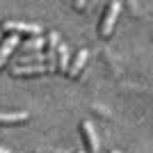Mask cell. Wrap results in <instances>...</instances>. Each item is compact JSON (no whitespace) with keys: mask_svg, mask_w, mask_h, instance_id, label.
Wrapping results in <instances>:
<instances>
[{"mask_svg":"<svg viewBox=\"0 0 153 153\" xmlns=\"http://www.w3.org/2000/svg\"><path fill=\"white\" fill-rule=\"evenodd\" d=\"M0 30L7 32V34H19V37H39L41 34V27L37 23H21V21H2L0 23Z\"/></svg>","mask_w":153,"mask_h":153,"instance_id":"6da1fadb","label":"cell"},{"mask_svg":"<svg viewBox=\"0 0 153 153\" xmlns=\"http://www.w3.org/2000/svg\"><path fill=\"white\" fill-rule=\"evenodd\" d=\"M119 12H121V2H119V0H112L108 5V9H105V14H103L101 25H98V34H101V37H110V34H112V27H114V23H117Z\"/></svg>","mask_w":153,"mask_h":153,"instance_id":"7a4b0ae2","label":"cell"},{"mask_svg":"<svg viewBox=\"0 0 153 153\" xmlns=\"http://www.w3.org/2000/svg\"><path fill=\"white\" fill-rule=\"evenodd\" d=\"M57 46H59V34L55 30H51L46 34V66L48 71H57V64H55V57H57Z\"/></svg>","mask_w":153,"mask_h":153,"instance_id":"3957f363","label":"cell"},{"mask_svg":"<svg viewBox=\"0 0 153 153\" xmlns=\"http://www.w3.org/2000/svg\"><path fill=\"white\" fill-rule=\"evenodd\" d=\"M21 46V37L19 34H7L2 41H0V69L7 64V59L14 55V51Z\"/></svg>","mask_w":153,"mask_h":153,"instance_id":"277c9868","label":"cell"},{"mask_svg":"<svg viewBox=\"0 0 153 153\" xmlns=\"http://www.w3.org/2000/svg\"><path fill=\"white\" fill-rule=\"evenodd\" d=\"M39 73H51L46 64H16L12 66V76L23 78V76H39Z\"/></svg>","mask_w":153,"mask_h":153,"instance_id":"5b68a950","label":"cell"},{"mask_svg":"<svg viewBox=\"0 0 153 153\" xmlns=\"http://www.w3.org/2000/svg\"><path fill=\"white\" fill-rule=\"evenodd\" d=\"M80 133H82L85 142H87V151L89 153H98V137H96V130L91 126V121H82L80 123Z\"/></svg>","mask_w":153,"mask_h":153,"instance_id":"8992f818","label":"cell"},{"mask_svg":"<svg viewBox=\"0 0 153 153\" xmlns=\"http://www.w3.org/2000/svg\"><path fill=\"white\" fill-rule=\"evenodd\" d=\"M87 57H89V51H87V48L78 51V55H76V59H73V64L69 66V73H66V76L69 78H78L80 76V71H82L85 64H87Z\"/></svg>","mask_w":153,"mask_h":153,"instance_id":"52a82bcc","label":"cell"},{"mask_svg":"<svg viewBox=\"0 0 153 153\" xmlns=\"http://www.w3.org/2000/svg\"><path fill=\"white\" fill-rule=\"evenodd\" d=\"M55 64H57V71L62 73H69V46L59 41L57 46V57H55Z\"/></svg>","mask_w":153,"mask_h":153,"instance_id":"ba28073f","label":"cell"},{"mask_svg":"<svg viewBox=\"0 0 153 153\" xmlns=\"http://www.w3.org/2000/svg\"><path fill=\"white\" fill-rule=\"evenodd\" d=\"M27 112L21 110V112H0V126H7V123H21V121H27Z\"/></svg>","mask_w":153,"mask_h":153,"instance_id":"9c48e42d","label":"cell"},{"mask_svg":"<svg viewBox=\"0 0 153 153\" xmlns=\"http://www.w3.org/2000/svg\"><path fill=\"white\" fill-rule=\"evenodd\" d=\"M44 46H46V37L39 34V37H32V39H27V41H23V44H21V51L23 53H37L39 48H44Z\"/></svg>","mask_w":153,"mask_h":153,"instance_id":"30bf717a","label":"cell"},{"mask_svg":"<svg viewBox=\"0 0 153 153\" xmlns=\"http://www.w3.org/2000/svg\"><path fill=\"white\" fill-rule=\"evenodd\" d=\"M73 7H76V9H82V7H85V0H73Z\"/></svg>","mask_w":153,"mask_h":153,"instance_id":"8fae6325","label":"cell"},{"mask_svg":"<svg viewBox=\"0 0 153 153\" xmlns=\"http://www.w3.org/2000/svg\"><path fill=\"white\" fill-rule=\"evenodd\" d=\"M0 153H12L9 149H5V146H0Z\"/></svg>","mask_w":153,"mask_h":153,"instance_id":"7c38bea8","label":"cell"},{"mask_svg":"<svg viewBox=\"0 0 153 153\" xmlns=\"http://www.w3.org/2000/svg\"><path fill=\"white\" fill-rule=\"evenodd\" d=\"M112 153H121V151H112Z\"/></svg>","mask_w":153,"mask_h":153,"instance_id":"4fadbf2b","label":"cell"},{"mask_svg":"<svg viewBox=\"0 0 153 153\" xmlns=\"http://www.w3.org/2000/svg\"><path fill=\"white\" fill-rule=\"evenodd\" d=\"M78 153H85V151H78Z\"/></svg>","mask_w":153,"mask_h":153,"instance_id":"5bb4252c","label":"cell"}]
</instances>
